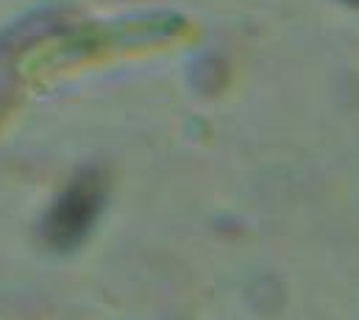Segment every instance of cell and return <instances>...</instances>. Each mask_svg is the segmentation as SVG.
Returning <instances> with one entry per match:
<instances>
[{"instance_id": "6da1fadb", "label": "cell", "mask_w": 359, "mask_h": 320, "mask_svg": "<svg viewBox=\"0 0 359 320\" xmlns=\"http://www.w3.org/2000/svg\"><path fill=\"white\" fill-rule=\"evenodd\" d=\"M106 204V178L100 170L79 173L42 220V237L56 251H70L87 240Z\"/></svg>"}, {"instance_id": "7a4b0ae2", "label": "cell", "mask_w": 359, "mask_h": 320, "mask_svg": "<svg viewBox=\"0 0 359 320\" xmlns=\"http://www.w3.org/2000/svg\"><path fill=\"white\" fill-rule=\"evenodd\" d=\"M6 103H8V95H6V89H0V114H3V109H6Z\"/></svg>"}]
</instances>
